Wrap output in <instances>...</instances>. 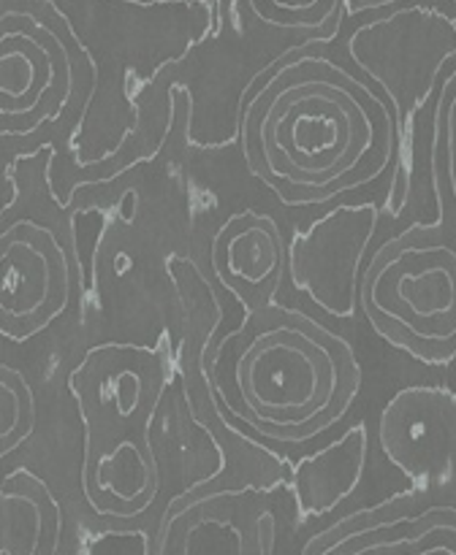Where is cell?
Instances as JSON below:
<instances>
[{
	"mask_svg": "<svg viewBox=\"0 0 456 555\" xmlns=\"http://www.w3.org/2000/svg\"><path fill=\"white\" fill-rule=\"evenodd\" d=\"M76 60L58 30L33 11L0 20V122L3 141L54 130L76 98Z\"/></svg>",
	"mask_w": 456,
	"mask_h": 555,
	"instance_id": "6",
	"label": "cell"
},
{
	"mask_svg": "<svg viewBox=\"0 0 456 555\" xmlns=\"http://www.w3.org/2000/svg\"><path fill=\"white\" fill-rule=\"evenodd\" d=\"M157 526H96L81 520L71 555H155Z\"/></svg>",
	"mask_w": 456,
	"mask_h": 555,
	"instance_id": "18",
	"label": "cell"
},
{
	"mask_svg": "<svg viewBox=\"0 0 456 555\" xmlns=\"http://www.w3.org/2000/svg\"><path fill=\"white\" fill-rule=\"evenodd\" d=\"M385 459L418 486L432 488L456 475V393L434 385L402 388L378 415Z\"/></svg>",
	"mask_w": 456,
	"mask_h": 555,
	"instance_id": "11",
	"label": "cell"
},
{
	"mask_svg": "<svg viewBox=\"0 0 456 555\" xmlns=\"http://www.w3.org/2000/svg\"><path fill=\"white\" fill-rule=\"evenodd\" d=\"M250 171L286 204H326L380 179L396 157L389 103L326 54L302 52L261 76L242 112Z\"/></svg>",
	"mask_w": 456,
	"mask_h": 555,
	"instance_id": "1",
	"label": "cell"
},
{
	"mask_svg": "<svg viewBox=\"0 0 456 555\" xmlns=\"http://www.w3.org/2000/svg\"><path fill=\"white\" fill-rule=\"evenodd\" d=\"M258 25L277 33L329 36L337 27L342 0H244Z\"/></svg>",
	"mask_w": 456,
	"mask_h": 555,
	"instance_id": "16",
	"label": "cell"
},
{
	"mask_svg": "<svg viewBox=\"0 0 456 555\" xmlns=\"http://www.w3.org/2000/svg\"><path fill=\"white\" fill-rule=\"evenodd\" d=\"M288 247L275 217L261 209H239L212 233V274L248 312L266 307L288 276Z\"/></svg>",
	"mask_w": 456,
	"mask_h": 555,
	"instance_id": "12",
	"label": "cell"
},
{
	"mask_svg": "<svg viewBox=\"0 0 456 555\" xmlns=\"http://www.w3.org/2000/svg\"><path fill=\"white\" fill-rule=\"evenodd\" d=\"M286 513L258 482H215L174 499L155 529V555H277Z\"/></svg>",
	"mask_w": 456,
	"mask_h": 555,
	"instance_id": "7",
	"label": "cell"
},
{
	"mask_svg": "<svg viewBox=\"0 0 456 555\" xmlns=\"http://www.w3.org/2000/svg\"><path fill=\"white\" fill-rule=\"evenodd\" d=\"M302 555H456V502L418 491L358 509L320 531Z\"/></svg>",
	"mask_w": 456,
	"mask_h": 555,
	"instance_id": "10",
	"label": "cell"
},
{
	"mask_svg": "<svg viewBox=\"0 0 456 555\" xmlns=\"http://www.w3.org/2000/svg\"><path fill=\"white\" fill-rule=\"evenodd\" d=\"M383 206L375 201H347L313 217L288 247V276L326 318L353 320L362 296L364 258L369 253Z\"/></svg>",
	"mask_w": 456,
	"mask_h": 555,
	"instance_id": "9",
	"label": "cell"
},
{
	"mask_svg": "<svg viewBox=\"0 0 456 555\" xmlns=\"http://www.w3.org/2000/svg\"><path fill=\"white\" fill-rule=\"evenodd\" d=\"M432 177L440 220L456 228V68L445 76L434 108Z\"/></svg>",
	"mask_w": 456,
	"mask_h": 555,
	"instance_id": "15",
	"label": "cell"
},
{
	"mask_svg": "<svg viewBox=\"0 0 456 555\" xmlns=\"http://www.w3.org/2000/svg\"><path fill=\"white\" fill-rule=\"evenodd\" d=\"M81 426L79 507L96 526H157L163 461L155 426L166 396L157 350L103 341L68 379Z\"/></svg>",
	"mask_w": 456,
	"mask_h": 555,
	"instance_id": "3",
	"label": "cell"
},
{
	"mask_svg": "<svg viewBox=\"0 0 456 555\" xmlns=\"http://www.w3.org/2000/svg\"><path fill=\"white\" fill-rule=\"evenodd\" d=\"M223 410L275 444H304L334 428L362 390V366L337 331L286 304L250 309L206 358Z\"/></svg>",
	"mask_w": 456,
	"mask_h": 555,
	"instance_id": "2",
	"label": "cell"
},
{
	"mask_svg": "<svg viewBox=\"0 0 456 555\" xmlns=\"http://www.w3.org/2000/svg\"><path fill=\"white\" fill-rule=\"evenodd\" d=\"M347 54L383 90L394 114L396 155L405 146L407 157L418 108L445 81V63L456 54V20L429 3L383 5L378 16L353 27Z\"/></svg>",
	"mask_w": 456,
	"mask_h": 555,
	"instance_id": "5",
	"label": "cell"
},
{
	"mask_svg": "<svg viewBox=\"0 0 456 555\" xmlns=\"http://www.w3.org/2000/svg\"><path fill=\"white\" fill-rule=\"evenodd\" d=\"M63 537L52 488L27 469L9 472L0 491V555H58Z\"/></svg>",
	"mask_w": 456,
	"mask_h": 555,
	"instance_id": "14",
	"label": "cell"
},
{
	"mask_svg": "<svg viewBox=\"0 0 456 555\" xmlns=\"http://www.w3.org/2000/svg\"><path fill=\"white\" fill-rule=\"evenodd\" d=\"M74 260L52 222L20 215L0 231V334L27 341L65 314L74 298Z\"/></svg>",
	"mask_w": 456,
	"mask_h": 555,
	"instance_id": "8",
	"label": "cell"
},
{
	"mask_svg": "<svg viewBox=\"0 0 456 555\" xmlns=\"http://www.w3.org/2000/svg\"><path fill=\"white\" fill-rule=\"evenodd\" d=\"M358 309L396 350L432 366L456 358V228L416 222L372 249Z\"/></svg>",
	"mask_w": 456,
	"mask_h": 555,
	"instance_id": "4",
	"label": "cell"
},
{
	"mask_svg": "<svg viewBox=\"0 0 456 555\" xmlns=\"http://www.w3.org/2000/svg\"><path fill=\"white\" fill-rule=\"evenodd\" d=\"M454 3H456V0H454Z\"/></svg>",
	"mask_w": 456,
	"mask_h": 555,
	"instance_id": "19",
	"label": "cell"
},
{
	"mask_svg": "<svg viewBox=\"0 0 456 555\" xmlns=\"http://www.w3.org/2000/svg\"><path fill=\"white\" fill-rule=\"evenodd\" d=\"M369 464V428L358 421L288 469V493L302 518H326L356 493Z\"/></svg>",
	"mask_w": 456,
	"mask_h": 555,
	"instance_id": "13",
	"label": "cell"
},
{
	"mask_svg": "<svg viewBox=\"0 0 456 555\" xmlns=\"http://www.w3.org/2000/svg\"><path fill=\"white\" fill-rule=\"evenodd\" d=\"M0 396H3V421H0V453L9 459L14 450L30 439L36 428V393L25 374L11 363L0 366Z\"/></svg>",
	"mask_w": 456,
	"mask_h": 555,
	"instance_id": "17",
	"label": "cell"
}]
</instances>
